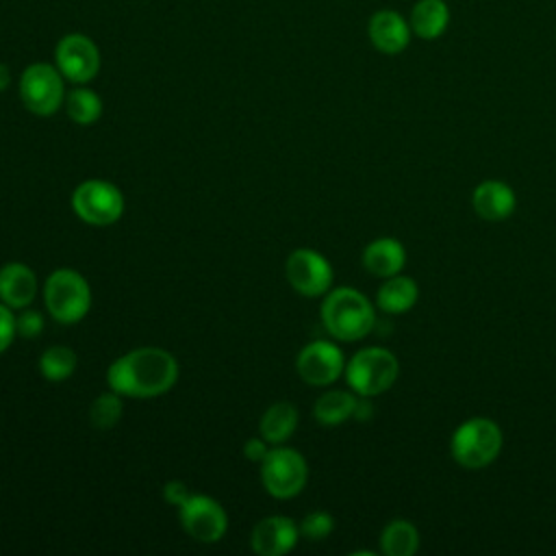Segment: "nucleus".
Instances as JSON below:
<instances>
[{"label":"nucleus","instance_id":"nucleus-13","mask_svg":"<svg viewBox=\"0 0 556 556\" xmlns=\"http://www.w3.org/2000/svg\"><path fill=\"white\" fill-rule=\"evenodd\" d=\"M300 539V528L285 515H271L256 521L250 534V545L258 556L289 554Z\"/></svg>","mask_w":556,"mask_h":556},{"label":"nucleus","instance_id":"nucleus-1","mask_svg":"<svg viewBox=\"0 0 556 556\" xmlns=\"http://www.w3.org/2000/svg\"><path fill=\"white\" fill-rule=\"evenodd\" d=\"M176 358L163 348H137L115 358L106 369L109 387L126 397H156L174 387Z\"/></svg>","mask_w":556,"mask_h":556},{"label":"nucleus","instance_id":"nucleus-16","mask_svg":"<svg viewBox=\"0 0 556 556\" xmlns=\"http://www.w3.org/2000/svg\"><path fill=\"white\" fill-rule=\"evenodd\" d=\"M35 295L37 276L28 265L11 261L0 267V302L11 308H26Z\"/></svg>","mask_w":556,"mask_h":556},{"label":"nucleus","instance_id":"nucleus-6","mask_svg":"<svg viewBox=\"0 0 556 556\" xmlns=\"http://www.w3.org/2000/svg\"><path fill=\"white\" fill-rule=\"evenodd\" d=\"M261 480L269 495L278 500L295 497L308 480V465L293 447H274L261 460Z\"/></svg>","mask_w":556,"mask_h":556},{"label":"nucleus","instance_id":"nucleus-20","mask_svg":"<svg viewBox=\"0 0 556 556\" xmlns=\"http://www.w3.org/2000/svg\"><path fill=\"white\" fill-rule=\"evenodd\" d=\"M298 428V408L291 402L271 404L258 424V432L267 443H285Z\"/></svg>","mask_w":556,"mask_h":556},{"label":"nucleus","instance_id":"nucleus-26","mask_svg":"<svg viewBox=\"0 0 556 556\" xmlns=\"http://www.w3.org/2000/svg\"><path fill=\"white\" fill-rule=\"evenodd\" d=\"M300 536L308 541H324L334 530V519L326 510H313L300 521Z\"/></svg>","mask_w":556,"mask_h":556},{"label":"nucleus","instance_id":"nucleus-25","mask_svg":"<svg viewBox=\"0 0 556 556\" xmlns=\"http://www.w3.org/2000/svg\"><path fill=\"white\" fill-rule=\"evenodd\" d=\"M122 413H124L122 395L111 389V391H106V393H102L93 400V404L89 408V419H91L93 428L109 430L119 421Z\"/></svg>","mask_w":556,"mask_h":556},{"label":"nucleus","instance_id":"nucleus-5","mask_svg":"<svg viewBox=\"0 0 556 556\" xmlns=\"http://www.w3.org/2000/svg\"><path fill=\"white\" fill-rule=\"evenodd\" d=\"M43 302L54 321L76 324L91 308V289L83 274L61 267L46 278Z\"/></svg>","mask_w":556,"mask_h":556},{"label":"nucleus","instance_id":"nucleus-15","mask_svg":"<svg viewBox=\"0 0 556 556\" xmlns=\"http://www.w3.org/2000/svg\"><path fill=\"white\" fill-rule=\"evenodd\" d=\"M367 33L374 48L382 54H397L410 41V24H406V20L391 9L376 11L369 20Z\"/></svg>","mask_w":556,"mask_h":556},{"label":"nucleus","instance_id":"nucleus-23","mask_svg":"<svg viewBox=\"0 0 556 556\" xmlns=\"http://www.w3.org/2000/svg\"><path fill=\"white\" fill-rule=\"evenodd\" d=\"M67 117L80 126L96 124L102 115V100L96 91L87 87H76L65 96Z\"/></svg>","mask_w":556,"mask_h":556},{"label":"nucleus","instance_id":"nucleus-21","mask_svg":"<svg viewBox=\"0 0 556 556\" xmlns=\"http://www.w3.org/2000/svg\"><path fill=\"white\" fill-rule=\"evenodd\" d=\"M356 402H358V397L354 393L332 389L317 397V402L313 406V415L321 426H339V424L348 421L350 417H354Z\"/></svg>","mask_w":556,"mask_h":556},{"label":"nucleus","instance_id":"nucleus-4","mask_svg":"<svg viewBox=\"0 0 556 556\" xmlns=\"http://www.w3.org/2000/svg\"><path fill=\"white\" fill-rule=\"evenodd\" d=\"M348 387L363 397H374L389 391L400 376V361L387 348H363L345 363Z\"/></svg>","mask_w":556,"mask_h":556},{"label":"nucleus","instance_id":"nucleus-30","mask_svg":"<svg viewBox=\"0 0 556 556\" xmlns=\"http://www.w3.org/2000/svg\"><path fill=\"white\" fill-rule=\"evenodd\" d=\"M189 495H191V493L187 491V484L180 482V480H172V482H167V484L163 486V497H165L169 504H174V506H180Z\"/></svg>","mask_w":556,"mask_h":556},{"label":"nucleus","instance_id":"nucleus-8","mask_svg":"<svg viewBox=\"0 0 556 556\" xmlns=\"http://www.w3.org/2000/svg\"><path fill=\"white\" fill-rule=\"evenodd\" d=\"M22 104L35 115H52L65 102L63 74L50 63H33L20 76Z\"/></svg>","mask_w":556,"mask_h":556},{"label":"nucleus","instance_id":"nucleus-29","mask_svg":"<svg viewBox=\"0 0 556 556\" xmlns=\"http://www.w3.org/2000/svg\"><path fill=\"white\" fill-rule=\"evenodd\" d=\"M267 452H269V447H267V441L263 437H252L243 445V456L252 463H261L267 456Z\"/></svg>","mask_w":556,"mask_h":556},{"label":"nucleus","instance_id":"nucleus-18","mask_svg":"<svg viewBox=\"0 0 556 556\" xmlns=\"http://www.w3.org/2000/svg\"><path fill=\"white\" fill-rule=\"evenodd\" d=\"M419 300V287L410 276L395 274L384 278L376 293V306L389 315H402L410 311Z\"/></svg>","mask_w":556,"mask_h":556},{"label":"nucleus","instance_id":"nucleus-12","mask_svg":"<svg viewBox=\"0 0 556 556\" xmlns=\"http://www.w3.org/2000/svg\"><path fill=\"white\" fill-rule=\"evenodd\" d=\"M54 61L63 78L85 85L96 78L100 70V50L87 35L72 33L56 43Z\"/></svg>","mask_w":556,"mask_h":556},{"label":"nucleus","instance_id":"nucleus-24","mask_svg":"<svg viewBox=\"0 0 556 556\" xmlns=\"http://www.w3.org/2000/svg\"><path fill=\"white\" fill-rule=\"evenodd\" d=\"M76 352L67 345H50L39 356V371L50 382H63L67 380L76 369Z\"/></svg>","mask_w":556,"mask_h":556},{"label":"nucleus","instance_id":"nucleus-2","mask_svg":"<svg viewBox=\"0 0 556 556\" xmlns=\"http://www.w3.org/2000/svg\"><path fill=\"white\" fill-rule=\"evenodd\" d=\"M321 324L339 341H361L376 326L374 304L352 287H337L324 295Z\"/></svg>","mask_w":556,"mask_h":556},{"label":"nucleus","instance_id":"nucleus-19","mask_svg":"<svg viewBox=\"0 0 556 556\" xmlns=\"http://www.w3.org/2000/svg\"><path fill=\"white\" fill-rule=\"evenodd\" d=\"M447 22H450V11L443 0H419L413 7L410 30L426 41L441 37L447 28Z\"/></svg>","mask_w":556,"mask_h":556},{"label":"nucleus","instance_id":"nucleus-14","mask_svg":"<svg viewBox=\"0 0 556 556\" xmlns=\"http://www.w3.org/2000/svg\"><path fill=\"white\" fill-rule=\"evenodd\" d=\"M471 206L484 222H504L515 213L517 195L508 182L489 178L478 182L471 191Z\"/></svg>","mask_w":556,"mask_h":556},{"label":"nucleus","instance_id":"nucleus-22","mask_svg":"<svg viewBox=\"0 0 556 556\" xmlns=\"http://www.w3.org/2000/svg\"><path fill=\"white\" fill-rule=\"evenodd\" d=\"M380 549L387 556H413L419 549V530L408 519H391L380 532Z\"/></svg>","mask_w":556,"mask_h":556},{"label":"nucleus","instance_id":"nucleus-27","mask_svg":"<svg viewBox=\"0 0 556 556\" xmlns=\"http://www.w3.org/2000/svg\"><path fill=\"white\" fill-rule=\"evenodd\" d=\"M15 330L22 339H35L43 330V317L35 308H22V313L15 317Z\"/></svg>","mask_w":556,"mask_h":556},{"label":"nucleus","instance_id":"nucleus-3","mask_svg":"<svg viewBox=\"0 0 556 556\" xmlns=\"http://www.w3.org/2000/svg\"><path fill=\"white\" fill-rule=\"evenodd\" d=\"M504 447V432L489 417H469L456 426L450 439L452 458L471 471L489 467Z\"/></svg>","mask_w":556,"mask_h":556},{"label":"nucleus","instance_id":"nucleus-32","mask_svg":"<svg viewBox=\"0 0 556 556\" xmlns=\"http://www.w3.org/2000/svg\"><path fill=\"white\" fill-rule=\"evenodd\" d=\"M9 83H11V72L4 63H0V91H4L9 87Z\"/></svg>","mask_w":556,"mask_h":556},{"label":"nucleus","instance_id":"nucleus-31","mask_svg":"<svg viewBox=\"0 0 556 556\" xmlns=\"http://www.w3.org/2000/svg\"><path fill=\"white\" fill-rule=\"evenodd\" d=\"M371 413H374L371 402H369L367 397H363V395H361V400L356 402V408H354V417H356V419H361V421H365V419H369V417H371Z\"/></svg>","mask_w":556,"mask_h":556},{"label":"nucleus","instance_id":"nucleus-11","mask_svg":"<svg viewBox=\"0 0 556 556\" xmlns=\"http://www.w3.org/2000/svg\"><path fill=\"white\" fill-rule=\"evenodd\" d=\"M295 369L306 384L328 387L345 371V356L332 341L315 339L300 350Z\"/></svg>","mask_w":556,"mask_h":556},{"label":"nucleus","instance_id":"nucleus-7","mask_svg":"<svg viewBox=\"0 0 556 556\" xmlns=\"http://www.w3.org/2000/svg\"><path fill=\"white\" fill-rule=\"evenodd\" d=\"M72 211L89 226H111L124 213V195L109 180H85L72 191Z\"/></svg>","mask_w":556,"mask_h":556},{"label":"nucleus","instance_id":"nucleus-10","mask_svg":"<svg viewBox=\"0 0 556 556\" xmlns=\"http://www.w3.org/2000/svg\"><path fill=\"white\" fill-rule=\"evenodd\" d=\"M285 274L289 285L304 298L326 295L332 285V265L311 248H298L287 256Z\"/></svg>","mask_w":556,"mask_h":556},{"label":"nucleus","instance_id":"nucleus-17","mask_svg":"<svg viewBox=\"0 0 556 556\" xmlns=\"http://www.w3.org/2000/svg\"><path fill=\"white\" fill-rule=\"evenodd\" d=\"M406 265V250L395 237H378L363 250V267L378 278L395 276Z\"/></svg>","mask_w":556,"mask_h":556},{"label":"nucleus","instance_id":"nucleus-28","mask_svg":"<svg viewBox=\"0 0 556 556\" xmlns=\"http://www.w3.org/2000/svg\"><path fill=\"white\" fill-rule=\"evenodd\" d=\"M15 337H17V330H15L13 308L7 306L4 302H0V354L9 350V345L13 343Z\"/></svg>","mask_w":556,"mask_h":556},{"label":"nucleus","instance_id":"nucleus-9","mask_svg":"<svg viewBox=\"0 0 556 556\" xmlns=\"http://www.w3.org/2000/svg\"><path fill=\"white\" fill-rule=\"evenodd\" d=\"M178 519L185 532L200 543H217L228 528L226 510L211 495L191 493L178 506Z\"/></svg>","mask_w":556,"mask_h":556}]
</instances>
